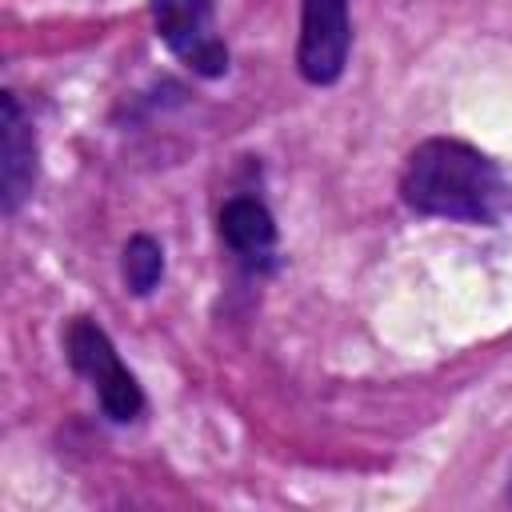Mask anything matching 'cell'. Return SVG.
<instances>
[{"instance_id":"obj_1","label":"cell","mask_w":512,"mask_h":512,"mask_svg":"<svg viewBox=\"0 0 512 512\" xmlns=\"http://www.w3.org/2000/svg\"><path fill=\"white\" fill-rule=\"evenodd\" d=\"M508 180L480 148L448 136L416 144L400 172V196L420 216L496 224L508 208Z\"/></svg>"},{"instance_id":"obj_2","label":"cell","mask_w":512,"mask_h":512,"mask_svg":"<svg viewBox=\"0 0 512 512\" xmlns=\"http://www.w3.org/2000/svg\"><path fill=\"white\" fill-rule=\"evenodd\" d=\"M64 352L68 364L92 384L104 416L112 424H128L144 412V392L136 384V376L124 368L116 344L108 340V332L92 320V316H72L64 328Z\"/></svg>"},{"instance_id":"obj_3","label":"cell","mask_w":512,"mask_h":512,"mask_svg":"<svg viewBox=\"0 0 512 512\" xmlns=\"http://www.w3.org/2000/svg\"><path fill=\"white\" fill-rule=\"evenodd\" d=\"M152 20L172 56H180L196 76L212 80L228 72V44L216 32L212 0H156Z\"/></svg>"},{"instance_id":"obj_4","label":"cell","mask_w":512,"mask_h":512,"mask_svg":"<svg viewBox=\"0 0 512 512\" xmlns=\"http://www.w3.org/2000/svg\"><path fill=\"white\" fill-rule=\"evenodd\" d=\"M352 48L348 0H300L296 68L308 84H336Z\"/></svg>"},{"instance_id":"obj_5","label":"cell","mask_w":512,"mask_h":512,"mask_svg":"<svg viewBox=\"0 0 512 512\" xmlns=\"http://www.w3.org/2000/svg\"><path fill=\"white\" fill-rule=\"evenodd\" d=\"M36 184V136L16 100V92L0 96V204L12 216Z\"/></svg>"},{"instance_id":"obj_6","label":"cell","mask_w":512,"mask_h":512,"mask_svg":"<svg viewBox=\"0 0 512 512\" xmlns=\"http://www.w3.org/2000/svg\"><path fill=\"white\" fill-rule=\"evenodd\" d=\"M220 240L248 268H272L276 256V220L256 196H232L220 208Z\"/></svg>"},{"instance_id":"obj_7","label":"cell","mask_w":512,"mask_h":512,"mask_svg":"<svg viewBox=\"0 0 512 512\" xmlns=\"http://www.w3.org/2000/svg\"><path fill=\"white\" fill-rule=\"evenodd\" d=\"M120 272H124V284H128V292H136V296H148V292L160 284V276H164V248H160L152 236L136 232V236L124 244V256H120Z\"/></svg>"}]
</instances>
